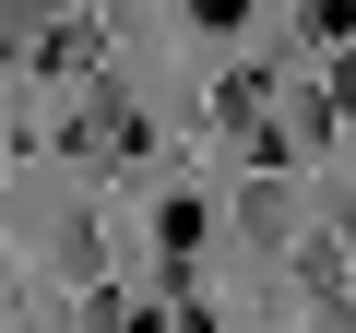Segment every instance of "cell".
Returning <instances> with one entry per match:
<instances>
[{
    "instance_id": "obj_4",
    "label": "cell",
    "mask_w": 356,
    "mask_h": 333,
    "mask_svg": "<svg viewBox=\"0 0 356 333\" xmlns=\"http://www.w3.org/2000/svg\"><path fill=\"white\" fill-rule=\"evenodd\" d=\"M344 107H356V48L332 60V119H344Z\"/></svg>"
},
{
    "instance_id": "obj_1",
    "label": "cell",
    "mask_w": 356,
    "mask_h": 333,
    "mask_svg": "<svg viewBox=\"0 0 356 333\" xmlns=\"http://www.w3.org/2000/svg\"><path fill=\"white\" fill-rule=\"evenodd\" d=\"M238 238H250V250H285V238H297V179H250V191H238Z\"/></svg>"
},
{
    "instance_id": "obj_3",
    "label": "cell",
    "mask_w": 356,
    "mask_h": 333,
    "mask_svg": "<svg viewBox=\"0 0 356 333\" xmlns=\"http://www.w3.org/2000/svg\"><path fill=\"white\" fill-rule=\"evenodd\" d=\"M178 13H191V24H238L250 0H178Z\"/></svg>"
},
{
    "instance_id": "obj_2",
    "label": "cell",
    "mask_w": 356,
    "mask_h": 333,
    "mask_svg": "<svg viewBox=\"0 0 356 333\" xmlns=\"http://www.w3.org/2000/svg\"><path fill=\"white\" fill-rule=\"evenodd\" d=\"M60 13H72V0H0V36H48Z\"/></svg>"
}]
</instances>
